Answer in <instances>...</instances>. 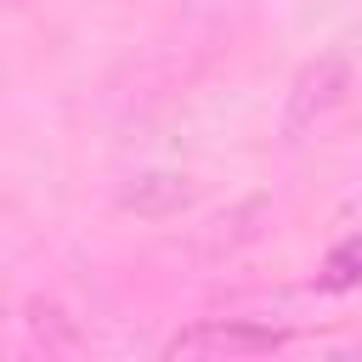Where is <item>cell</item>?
Returning <instances> with one entry per match:
<instances>
[{"label":"cell","mask_w":362,"mask_h":362,"mask_svg":"<svg viewBox=\"0 0 362 362\" xmlns=\"http://www.w3.org/2000/svg\"><path fill=\"white\" fill-rule=\"evenodd\" d=\"M339 90H345V62H339V57H322L317 68H305V74H300V85H294V96H288L283 136H288V141H300V130H311V124L339 102Z\"/></svg>","instance_id":"1"},{"label":"cell","mask_w":362,"mask_h":362,"mask_svg":"<svg viewBox=\"0 0 362 362\" xmlns=\"http://www.w3.org/2000/svg\"><path fill=\"white\" fill-rule=\"evenodd\" d=\"M277 345V334H260V328H226V322H204V328H187L170 339V356H221V351H266Z\"/></svg>","instance_id":"2"},{"label":"cell","mask_w":362,"mask_h":362,"mask_svg":"<svg viewBox=\"0 0 362 362\" xmlns=\"http://www.w3.org/2000/svg\"><path fill=\"white\" fill-rule=\"evenodd\" d=\"M28 334H34V345H45V356H74L79 351V334L68 328V317L57 305H28Z\"/></svg>","instance_id":"3"}]
</instances>
